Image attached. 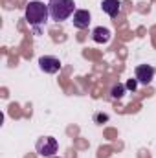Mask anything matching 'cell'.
Here are the masks:
<instances>
[{
  "label": "cell",
  "mask_w": 156,
  "mask_h": 158,
  "mask_svg": "<svg viewBox=\"0 0 156 158\" xmlns=\"http://www.w3.org/2000/svg\"><path fill=\"white\" fill-rule=\"evenodd\" d=\"M48 9H50L51 20H57V22H63V20L70 19L77 11L74 0H50L48 2Z\"/></svg>",
  "instance_id": "1"
},
{
  "label": "cell",
  "mask_w": 156,
  "mask_h": 158,
  "mask_svg": "<svg viewBox=\"0 0 156 158\" xmlns=\"http://www.w3.org/2000/svg\"><path fill=\"white\" fill-rule=\"evenodd\" d=\"M50 15V9H48V4L40 2V0H31L28 2L26 6V20L31 24V26H39L44 24L46 19Z\"/></svg>",
  "instance_id": "2"
},
{
  "label": "cell",
  "mask_w": 156,
  "mask_h": 158,
  "mask_svg": "<svg viewBox=\"0 0 156 158\" xmlns=\"http://www.w3.org/2000/svg\"><path fill=\"white\" fill-rule=\"evenodd\" d=\"M35 149H37V153H39L40 156L50 158V156H55V153L59 149V143H57V140L53 136H42V138L37 140Z\"/></svg>",
  "instance_id": "3"
},
{
  "label": "cell",
  "mask_w": 156,
  "mask_h": 158,
  "mask_svg": "<svg viewBox=\"0 0 156 158\" xmlns=\"http://www.w3.org/2000/svg\"><path fill=\"white\" fill-rule=\"evenodd\" d=\"M39 68L44 74H57L61 70V61L53 55H42L39 59Z\"/></svg>",
  "instance_id": "4"
},
{
  "label": "cell",
  "mask_w": 156,
  "mask_h": 158,
  "mask_svg": "<svg viewBox=\"0 0 156 158\" xmlns=\"http://www.w3.org/2000/svg\"><path fill=\"white\" fill-rule=\"evenodd\" d=\"M134 77L138 79V83H142V85H151V81L154 77V68L151 64H140V66H136Z\"/></svg>",
  "instance_id": "5"
},
{
  "label": "cell",
  "mask_w": 156,
  "mask_h": 158,
  "mask_svg": "<svg viewBox=\"0 0 156 158\" xmlns=\"http://www.w3.org/2000/svg\"><path fill=\"white\" fill-rule=\"evenodd\" d=\"M74 26L77 30H86L90 26V11L88 9H77L74 13Z\"/></svg>",
  "instance_id": "6"
},
{
  "label": "cell",
  "mask_w": 156,
  "mask_h": 158,
  "mask_svg": "<svg viewBox=\"0 0 156 158\" xmlns=\"http://www.w3.org/2000/svg\"><path fill=\"white\" fill-rule=\"evenodd\" d=\"M101 9H103L109 17L116 19L117 15L121 13V2H119V0H103V2H101Z\"/></svg>",
  "instance_id": "7"
},
{
  "label": "cell",
  "mask_w": 156,
  "mask_h": 158,
  "mask_svg": "<svg viewBox=\"0 0 156 158\" xmlns=\"http://www.w3.org/2000/svg\"><path fill=\"white\" fill-rule=\"evenodd\" d=\"M112 37V33H110V30L109 28H103V26H97V28H94L92 30V39L96 40L97 44H107L109 40Z\"/></svg>",
  "instance_id": "8"
},
{
  "label": "cell",
  "mask_w": 156,
  "mask_h": 158,
  "mask_svg": "<svg viewBox=\"0 0 156 158\" xmlns=\"http://www.w3.org/2000/svg\"><path fill=\"white\" fill-rule=\"evenodd\" d=\"M123 92H125V85H116V86L112 88V98H114V99H119V98L123 96Z\"/></svg>",
  "instance_id": "9"
},
{
  "label": "cell",
  "mask_w": 156,
  "mask_h": 158,
  "mask_svg": "<svg viewBox=\"0 0 156 158\" xmlns=\"http://www.w3.org/2000/svg\"><path fill=\"white\" fill-rule=\"evenodd\" d=\"M136 85H138V79H136V77H134V79H129L127 88H129V90H134V88H136Z\"/></svg>",
  "instance_id": "10"
},
{
  "label": "cell",
  "mask_w": 156,
  "mask_h": 158,
  "mask_svg": "<svg viewBox=\"0 0 156 158\" xmlns=\"http://www.w3.org/2000/svg\"><path fill=\"white\" fill-rule=\"evenodd\" d=\"M50 158H61V156H50Z\"/></svg>",
  "instance_id": "11"
}]
</instances>
